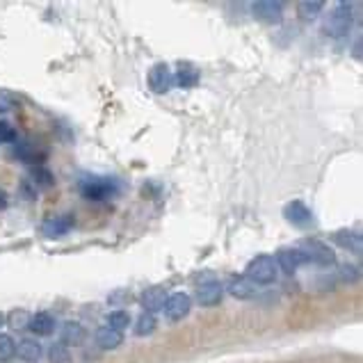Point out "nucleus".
I'll return each instance as SVG.
<instances>
[{"instance_id":"1","label":"nucleus","mask_w":363,"mask_h":363,"mask_svg":"<svg viewBox=\"0 0 363 363\" xmlns=\"http://www.w3.org/2000/svg\"><path fill=\"white\" fill-rule=\"evenodd\" d=\"M297 249L304 258V265H315V267L336 265V252L327 242L318 240V238H304L302 242H297Z\"/></svg>"},{"instance_id":"2","label":"nucleus","mask_w":363,"mask_h":363,"mask_svg":"<svg viewBox=\"0 0 363 363\" xmlns=\"http://www.w3.org/2000/svg\"><path fill=\"white\" fill-rule=\"evenodd\" d=\"M78 190L87 201H106L119 192V183L112 176H85L78 181Z\"/></svg>"},{"instance_id":"3","label":"nucleus","mask_w":363,"mask_h":363,"mask_svg":"<svg viewBox=\"0 0 363 363\" xmlns=\"http://www.w3.org/2000/svg\"><path fill=\"white\" fill-rule=\"evenodd\" d=\"M245 277L252 281L254 286H269L277 281L279 277V267L274 263V256L269 254H258L245 267Z\"/></svg>"},{"instance_id":"4","label":"nucleus","mask_w":363,"mask_h":363,"mask_svg":"<svg viewBox=\"0 0 363 363\" xmlns=\"http://www.w3.org/2000/svg\"><path fill=\"white\" fill-rule=\"evenodd\" d=\"M354 5L352 3H338L334 9H331V14L327 16V23H325V33L334 39H340L345 37L352 26H354Z\"/></svg>"},{"instance_id":"5","label":"nucleus","mask_w":363,"mask_h":363,"mask_svg":"<svg viewBox=\"0 0 363 363\" xmlns=\"http://www.w3.org/2000/svg\"><path fill=\"white\" fill-rule=\"evenodd\" d=\"M76 226V217L74 213H55V215H48L44 222H41V233L50 240H55V238H65L74 231Z\"/></svg>"},{"instance_id":"6","label":"nucleus","mask_w":363,"mask_h":363,"mask_svg":"<svg viewBox=\"0 0 363 363\" xmlns=\"http://www.w3.org/2000/svg\"><path fill=\"white\" fill-rule=\"evenodd\" d=\"M147 85L153 94H167V91L176 85L174 80V71L169 65H164V62H158V65H153L147 74Z\"/></svg>"},{"instance_id":"7","label":"nucleus","mask_w":363,"mask_h":363,"mask_svg":"<svg viewBox=\"0 0 363 363\" xmlns=\"http://www.w3.org/2000/svg\"><path fill=\"white\" fill-rule=\"evenodd\" d=\"M192 304H194V299L188 295V293H172L167 297V304H164V318L169 320V323H181V320H185L190 315V311H192Z\"/></svg>"},{"instance_id":"8","label":"nucleus","mask_w":363,"mask_h":363,"mask_svg":"<svg viewBox=\"0 0 363 363\" xmlns=\"http://www.w3.org/2000/svg\"><path fill=\"white\" fill-rule=\"evenodd\" d=\"M252 14L256 21L265 26H279L284 21V3H274V0H258L252 5Z\"/></svg>"},{"instance_id":"9","label":"nucleus","mask_w":363,"mask_h":363,"mask_svg":"<svg viewBox=\"0 0 363 363\" xmlns=\"http://www.w3.org/2000/svg\"><path fill=\"white\" fill-rule=\"evenodd\" d=\"M167 288L164 286H149L142 290L140 295V306L144 308V313H151L155 315L158 311L164 308V304H167Z\"/></svg>"},{"instance_id":"10","label":"nucleus","mask_w":363,"mask_h":363,"mask_svg":"<svg viewBox=\"0 0 363 363\" xmlns=\"http://www.w3.org/2000/svg\"><path fill=\"white\" fill-rule=\"evenodd\" d=\"M284 217L295 229H308L313 224V213H311V208L304 201H288L284 206Z\"/></svg>"},{"instance_id":"11","label":"nucleus","mask_w":363,"mask_h":363,"mask_svg":"<svg viewBox=\"0 0 363 363\" xmlns=\"http://www.w3.org/2000/svg\"><path fill=\"white\" fill-rule=\"evenodd\" d=\"M12 158H16L18 162H23V164H35V167H39V164L44 162V158H46V151L39 149V144L23 140V142H14Z\"/></svg>"},{"instance_id":"12","label":"nucleus","mask_w":363,"mask_h":363,"mask_svg":"<svg viewBox=\"0 0 363 363\" xmlns=\"http://www.w3.org/2000/svg\"><path fill=\"white\" fill-rule=\"evenodd\" d=\"M274 263H277V267L281 269L284 274L293 277V274L297 272V269L304 265V258H302V254H299V249H297V247H281V249L277 252Z\"/></svg>"},{"instance_id":"13","label":"nucleus","mask_w":363,"mask_h":363,"mask_svg":"<svg viewBox=\"0 0 363 363\" xmlns=\"http://www.w3.org/2000/svg\"><path fill=\"white\" fill-rule=\"evenodd\" d=\"M194 299L199 302L201 306L206 308H213L217 306L224 299V286L217 281V279H213V281H206V284H199V288H196V295Z\"/></svg>"},{"instance_id":"14","label":"nucleus","mask_w":363,"mask_h":363,"mask_svg":"<svg viewBox=\"0 0 363 363\" xmlns=\"http://www.w3.org/2000/svg\"><path fill=\"white\" fill-rule=\"evenodd\" d=\"M85 340H87V329L80 323H76V320H67V323L62 325V329H60V343L62 345H67L71 350V347L85 345Z\"/></svg>"},{"instance_id":"15","label":"nucleus","mask_w":363,"mask_h":363,"mask_svg":"<svg viewBox=\"0 0 363 363\" xmlns=\"http://www.w3.org/2000/svg\"><path fill=\"white\" fill-rule=\"evenodd\" d=\"M14 357H18L21 361H26V363H39L41 357H44V347H41V343L35 338H21L16 343Z\"/></svg>"},{"instance_id":"16","label":"nucleus","mask_w":363,"mask_h":363,"mask_svg":"<svg viewBox=\"0 0 363 363\" xmlns=\"http://www.w3.org/2000/svg\"><path fill=\"white\" fill-rule=\"evenodd\" d=\"M94 340H96V347H99V350L112 352V350H119V347H121V343H123V334H121V331L110 329V327L106 325V327H99V329H96Z\"/></svg>"},{"instance_id":"17","label":"nucleus","mask_w":363,"mask_h":363,"mask_svg":"<svg viewBox=\"0 0 363 363\" xmlns=\"http://www.w3.org/2000/svg\"><path fill=\"white\" fill-rule=\"evenodd\" d=\"M55 327H57L55 318L50 313H46V311H39V313H35L33 318H30V325H28V329L39 338L50 336L55 331Z\"/></svg>"},{"instance_id":"18","label":"nucleus","mask_w":363,"mask_h":363,"mask_svg":"<svg viewBox=\"0 0 363 363\" xmlns=\"http://www.w3.org/2000/svg\"><path fill=\"white\" fill-rule=\"evenodd\" d=\"M226 290H229V295L235 297V299H254L256 293H258V286H254L252 281H249L247 277H233L229 286H226Z\"/></svg>"},{"instance_id":"19","label":"nucleus","mask_w":363,"mask_h":363,"mask_svg":"<svg viewBox=\"0 0 363 363\" xmlns=\"http://www.w3.org/2000/svg\"><path fill=\"white\" fill-rule=\"evenodd\" d=\"M199 69H196L194 65H181L179 71L174 74V80H176V85H179L181 89H192L199 85Z\"/></svg>"},{"instance_id":"20","label":"nucleus","mask_w":363,"mask_h":363,"mask_svg":"<svg viewBox=\"0 0 363 363\" xmlns=\"http://www.w3.org/2000/svg\"><path fill=\"white\" fill-rule=\"evenodd\" d=\"M334 242L338 247H343L345 252H352V254H361V247H363L359 231H336L334 233Z\"/></svg>"},{"instance_id":"21","label":"nucleus","mask_w":363,"mask_h":363,"mask_svg":"<svg viewBox=\"0 0 363 363\" xmlns=\"http://www.w3.org/2000/svg\"><path fill=\"white\" fill-rule=\"evenodd\" d=\"M325 3L323 0H304V3L297 5V14L302 21H315L320 14H323Z\"/></svg>"},{"instance_id":"22","label":"nucleus","mask_w":363,"mask_h":363,"mask_svg":"<svg viewBox=\"0 0 363 363\" xmlns=\"http://www.w3.org/2000/svg\"><path fill=\"white\" fill-rule=\"evenodd\" d=\"M155 329H158V320H155V315L144 313V311H142L140 318L135 320V327H133L135 336H151Z\"/></svg>"},{"instance_id":"23","label":"nucleus","mask_w":363,"mask_h":363,"mask_svg":"<svg viewBox=\"0 0 363 363\" xmlns=\"http://www.w3.org/2000/svg\"><path fill=\"white\" fill-rule=\"evenodd\" d=\"M359 279H361V269H359V265H352V263L340 265V267H338V272H336V281L345 284V286H354V284H359Z\"/></svg>"},{"instance_id":"24","label":"nucleus","mask_w":363,"mask_h":363,"mask_svg":"<svg viewBox=\"0 0 363 363\" xmlns=\"http://www.w3.org/2000/svg\"><path fill=\"white\" fill-rule=\"evenodd\" d=\"M106 320H108V327H110V329L121 331V334H123V329H128V327H130V315H128L123 308L110 311V313L106 315Z\"/></svg>"},{"instance_id":"25","label":"nucleus","mask_w":363,"mask_h":363,"mask_svg":"<svg viewBox=\"0 0 363 363\" xmlns=\"http://www.w3.org/2000/svg\"><path fill=\"white\" fill-rule=\"evenodd\" d=\"M33 183L37 185L39 190H44V188H53L55 185V179H53V174H50V169H46L44 164H39V167H33Z\"/></svg>"},{"instance_id":"26","label":"nucleus","mask_w":363,"mask_h":363,"mask_svg":"<svg viewBox=\"0 0 363 363\" xmlns=\"http://www.w3.org/2000/svg\"><path fill=\"white\" fill-rule=\"evenodd\" d=\"M30 315L26 308H14V311H9V313L5 315V323L12 327V329H26L30 325Z\"/></svg>"},{"instance_id":"27","label":"nucleus","mask_w":363,"mask_h":363,"mask_svg":"<svg viewBox=\"0 0 363 363\" xmlns=\"http://www.w3.org/2000/svg\"><path fill=\"white\" fill-rule=\"evenodd\" d=\"M71 350L67 345H62V343H53L48 347V361L50 363H71Z\"/></svg>"},{"instance_id":"28","label":"nucleus","mask_w":363,"mask_h":363,"mask_svg":"<svg viewBox=\"0 0 363 363\" xmlns=\"http://www.w3.org/2000/svg\"><path fill=\"white\" fill-rule=\"evenodd\" d=\"M16 352V340L9 334H0V363H9V359H14Z\"/></svg>"},{"instance_id":"29","label":"nucleus","mask_w":363,"mask_h":363,"mask_svg":"<svg viewBox=\"0 0 363 363\" xmlns=\"http://www.w3.org/2000/svg\"><path fill=\"white\" fill-rule=\"evenodd\" d=\"M12 142H16V128L9 121L0 119V147H3V144H12Z\"/></svg>"},{"instance_id":"30","label":"nucleus","mask_w":363,"mask_h":363,"mask_svg":"<svg viewBox=\"0 0 363 363\" xmlns=\"http://www.w3.org/2000/svg\"><path fill=\"white\" fill-rule=\"evenodd\" d=\"M123 299H133V295L128 293V290H117V293H112L108 297V302L110 304H117V302H123Z\"/></svg>"},{"instance_id":"31","label":"nucleus","mask_w":363,"mask_h":363,"mask_svg":"<svg viewBox=\"0 0 363 363\" xmlns=\"http://www.w3.org/2000/svg\"><path fill=\"white\" fill-rule=\"evenodd\" d=\"M12 108H14L12 99H9L7 94H3V91H0V115H5V112H9Z\"/></svg>"},{"instance_id":"32","label":"nucleus","mask_w":363,"mask_h":363,"mask_svg":"<svg viewBox=\"0 0 363 363\" xmlns=\"http://www.w3.org/2000/svg\"><path fill=\"white\" fill-rule=\"evenodd\" d=\"M7 208V192L0 188V211H5Z\"/></svg>"},{"instance_id":"33","label":"nucleus","mask_w":363,"mask_h":363,"mask_svg":"<svg viewBox=\"0 0 363 363\" xmlns=\"http://www.w3.org/2000/svg\"><path fill=\"white\" fill-rule=\"evenodd\" d=\"M352 55H354L357 60L361 57V39H357V41H354V48H352Z\"/></svg>"},{"instance_id":"34","label":"nucleus","mask_w":363,"mask_h":363,"mask_svg":"<svg viewBox=\"0 0 363 363\" xmlns=\"http://www.w3.org/2000/svg\"><path fill=\"white\" fill-rule=\"evenodd\" d=\"M5 325V313H0V327Z\"/></svg>"}]
</instances>
